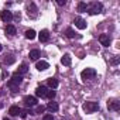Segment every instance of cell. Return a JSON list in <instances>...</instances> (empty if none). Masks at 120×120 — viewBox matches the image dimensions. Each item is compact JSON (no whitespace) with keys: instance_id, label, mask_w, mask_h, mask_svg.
Segmentation results:
<instances>
[{"instance_id":"cell-8","label":"cell","mask_w":120,"mask_h":120,"mask_svg":"<svg viewBox=\"0 0 120 120\" xmlns=\"http://www.w3.org/2000/svg\"><path fill=\"white\" fill-rule=\"evenodd\" d=\"M107 107L110 109V110H114V112H117V110H120V102L119 100H110V102H107Z\"/></svg>"},{"instance_id":"cell-20","label":"cell","mask_w":120,"mask_h":120,"mask_svg":"<svg viewBox=\"0 0 120 120\" xmlns=\"http://www.w3.org/2000/svg\"><path fill=\"white\" fill-rule=\"evenodd\" d=\"M86 10H88V4L85 2H79L78 3V11L79 13H85Z\"/></svg>"},{"instance_id":"cell-13","label":"cell","mask_w":120,"mask_h":120,"mask_svg":"<svg viewBox=\"0 0 120 120\" xmlns=\"http://www.w3.org/2000/svg\"><path fill=\"white\" fill-rule=\"evenodd\" d=\"M48 67H49V65H48L47 61H37V64H35V68H37L38 71H45Z\"/></svg>"},{"instance_id":"cell-10","label":"cell","mask_w":120,"mask_h":120,"mask_svg":"<svg viewBox=\"0 0 120 120\" xmlns=\"http://www.w3.org/2000/svg\"><path fill=\"white\" fill-rule=\"evenodd\" d=\"M38 38L41 42H47L49 40V31L48 30H41V33L38 34Z\"/></svg>"},{"instance_id":"cell-6","label":"cell","mask_w":120,"mask_h":120,"mask_svg":"<svg viewBox=\"0 0 120 120\" xmlns=\"http://www.w3.org/2000/svg\"><path fill=\"white\" fill-rule=\"evenodd\" d=\"M23 102H24V105L27 107H31V106H35L37 105V98H34V96H24Z\"/></svg>"},{"instance_id":"cell-9","label":"cell","mask_w":120,"mask_h":120,"mask_svg":"<svg viewBox=\"0 0 120 120\" xmlns=\"http://www.w3.org/2000/svg\"><path fill=\"white\" fill-rule=\"evenodd\" d=\"M74 23H75V26H76L79 30H85V28H86V21H85L83 19H81V17H76V19L74 20Z\"/></svg>"},{"instance_id":"cell-24","label":"cell","mask_w":120,"mask_h":120,"mask_svg":"<svg viewBox=\"0 0 120 120\" xmlns=\"http://www.w3.org/2000/svg\"><path fill=\"white\" fill-rule=\"evenodd\" d=\"M55 95H56V92H55L54 89H49V90L47 92V96H45V98H48V99H51V100H52V99L55 98Z\"/></svg>"},{"instance_id":"cell-15","label":"cell","mask_w":120,"mask_h":120,"mask_svg":"<svg viewBox=\"0 0 120 120\" xmlns=\"http://www.w3.org/2000/svg\"><path fill=\"white\" fill-rule=\"evenodd\" d=\"M71 62H72V61H71V55H69V54H65V55L61 58V64L65 65V67H69Z\"/></svg>"},{"instance_id":"cell-7","label":"cell","mask_w":120,"mask_h":120,"mask_svg":"<svg viewBox=\"0 0 120 120\" xmlns=\"http://www.w3.org/2000/svg\"><path fill=\"white\" fill-rule=\"evenodd\" d=\"M99 41H100V44L103 47H109L110 45V37L107 34H100L99 35Z\"/></svg>"},{"instance_id":"cell-12","label":"cell","mask_w":120,"mask_h":120,"mask_svg":"<svg viewBox=\"0 0 120 120\" xmlns=\"http://www.w3.org/2000/svg\"><path fill=\"white\" fill-rule=\"evenodd\" d=\"M47 92H48V89H47L45 86H38V88L35 89V95H37L38 98H45V96H47Z\"/></svg>"},{"instance_id":"cell-19","label":"cell","mask_w":120,"mask_h":120,"mask_svg":"<svg viewBox=\"0 0 120 120\" xmlns=\"http://www.w3.org/2000/svg\"><path fill=\"white\" fill-rule=\"evenodd\" d=\"M27 72H28V67H27L26 64H21V65L19 67V71H17L16 74H19V75H21V76H23V75H24V74H27Z\"/></svg>"},{"instance_id":"cell-11","label":"cell","mask_w":120,"mask_h":120,"mask_svg":"<svg viewBox=\"0 0 120 120\" xmlns=\"http://www.w3.org/2000/svg\"><path fill=\"white\" fill-rule=\"evenodd\" d=\"M4 33H6L9 37H14V35H16V33H17V30H16V27H14L13 24H9V26L4 28Z\"/></svg>"},{"instance_id":"cell-21","label":"cell","mask_w":120,"mask_h":120,"mask_svg":"<svg viewBox=\"0 0 120 120\" xmlns=\"http://www.w3.org/2000/svg\"><path fill=\"white\" fill-rule=\"evenodd\" d=\"M35 37H37V33L34 30H27L26 31V38L27 40H34Z\"/></svg>"},{"instance_id":"cell-18","label":"cell","mask_w":120,"mask_h":120,"mask_svg":"<svg viewBox=\"0 0 120 120\" xmlns=\"http://www.w3.org/2000/svg\"><path fill=\"white\" fill-rule=\"evenodd\" d=\"M28 56H30V59H33V61H37V59L40 58V51L38 49H31Z\"/></svg>"},{"instance_id":"cell-17","label":"cell","mask_w":120,"mask_h":120,"mask_svg":"<svg viewBox=\"0 0 120 120\" xmlns=\"http://www.w3.org/2000/svg\"><path fill=\"white\" fill-rule=\"evenodd\" d=\"M14 61H16V56H14L13 54H9V55H6V58H4V61H3V62H4L6 65H11Z\"/></svg>"},{"instance_id":"cell-25","label":"cell","mask_w":120,"mask_h":120,"mask_svg":"<svg viewBox=\"0 0 120 120\" xmlns=\"http://www.w3.org/2000/svg\"><path fill=\"white\" fill-rule=\"evenodd\" d=\"M44 110H45V107H44V106H38V107H37V110L34 112V114H37V113H42Z\"/></svg>"},{"instance_id":"cell-1","label":"cell","mask_w":120,"mask_h":120,"mask_svg":"<svg viewBox=\"0 0 120 120\" xmlns=\"http://www.w3.org/2000/svg\"><path fill=\"white\" fill-rule=\"evenodd\" d=\"M103 11V4L100 2H93L90 6H88V13L95 16V14H100Z\"/></svg>"},{"instance_id":"cell-16","label":"cell","mask_w":120,"mask_h":120,"mask_svg":"<svg viewBox=\"0 0 120 120\" xmlns=\"http://www.w3.org/2000/svg\"><path fill=\"white\" fill-rule=\"evenodd\" d=\"M20 112H21V109H20L19 106H10V109H9L10 116H19Z\"/></svg>"},{"instance_id":"cell-30","label":"cell","mask_w":120,"mask_h":120,"mask_svg":"<svg viewBox=\"0 0 120 120\" xmlns=\"http://www.w3.org/2000/svg\"><path fill=\"white\" fill-rule=\"evenodd\" d=\"M3 120H10V119H9V117H4V119H3Z\"/></svg>"},{"instance_id":"cell-4","label":"cell","mask_w":120,"mask_h":120,"mask_svg":"<svg viewBox=\"0 0 120 120\" xmlns=\"http://www.w3.org/2000/svg\"><path fill=\"white\" fill-rule=\"evenodd\" d=\"M27 14L30 19H37L38 17V7L35 3H30L27 6Z\"/></svg>"},{"instance_id":"cell-23","label":"cell","mask_w":120,"mask_h":120,"mask_svg":"<svg viewBox=\"0 0 120 120\" xmlns=\"http://www.w3.org/2000/svg\"><path fill=\"white\" fill-rule=\"evenodd\" d=\"M65 34H67V37H68V38H75V37H76V33H75L71 27L65 30Z\"/></svg>"},{"instance_id":"cell-5","label":"cell","mask_w":120,"mask_h":120,"mask_svg":"<svg viewBox=\"0 0 120 120\" xmlns=\"http://www.w3.org/2000/svg\"><path fill=\"white\" fill-rule=\"evenodd\" d=\"M0 19H2L4 23H10L13 20V13L9 11V10H3L2 13H0Z\"/></svg>"},{"instance_id":"cell-27","label":"cell","mask_w":120,"mask_h":120,"mask_svg":"<svg viewBox=\"0 0 120 120\" xmlns=\"http://www.w3.org/2000/svg\"><path fill=\"white\" fill-rule=\"evenodd\" d=\"M56 4H58V6H65L67 2H65V0H56Z\"/></svg>"},{"instance_id":"cell-2","label":"cell","mask_w":120,"mask_h":120,"mask_svg":"<svg viewBox=\"0 0 120 120\" xmlns=\"http://www.w3.org/2000/svg\"><path fill=\"white\" fill-rule=\"evenodd\" d=\"M82 109L86 113H93V112H98L99 110V103L98 102H85L82 105Z\"/></svg>"},{"instance_id":"cell-14","label":"cell","mask_w":120,"mask_h":120,"mask_svg":"<svg viewBox=\"0 0 120 120\" xmlns=\"http://www.w3.org/2000/svg\"><path fill=\"white\" fill-rule=\"evenodd\" d=\"M47 109H48L49 112H58L59 106H58V103H56V102L51 100V102H48V105H47Z\"/></svg>"},{"instance_id":"cell-29","label":"cell","mask_w":120,"mask_h":120,"mask_svg":"<svg viewBox=\"0 0 120 120\" xmlns=\"http://www.w3.org/2000/svg\"><path fill=\"white\" fill-rule=\"evenodd\" d=\"M2 49H3V47H2V44H0V52H2Z\"/></svg>"},{"instance_id":"cell-26","label":"cell","mask_w":120,"mask_h":120,"mask_svg":"<svg viewBox=\"0 0 120 120\" xmlns=\"http://www.w3.org/2000/svg\"><path fill=\"white\" fill-rule=\"evenodd\" d=\"M42 120H55V119H54L52 114H45V116L42 117Z\"/></svg>"},{"instance_id":"cell-22","label":"cell","mask_w":120,"mask_h":120,"mask_svg":"<svg viewBox=\"0 0 120 120\" xmlns=\"http://www.w3.org/2000/svg\"><path fill=\"white\" fill-rule=\"evenodd\" d=\"M48 86H49L51 89L58 88V81H56L55 78H49V79H48Z\"/></svg>"},{"instance_id":"cell-3","label":"cell","mask_w":120,"mask_h":120,"mask_svg":"<svg viewBox=\"0 0 120 120\" xmlns=\"http://www.w3.org/2000/svg\"><path fill=\"white\" fill-rule=\"evenodd\" d=\"M96 76V71L93 69V68H86V69H83L82 72H81V78L83 79V81H90V79H93Z\"/></svg>"},{"instance_id":"cell-28","label":"cell","mask_w":120,"mask_h":120,"mask_svg":"<svg viewBox=\"0 0 120 120\" xmlns=\"http://www.w3.org/2000/svg\"><path fill=\"white\" fill-rule=\"evenodd\" d=\"M117 62H119V58H113V59H112V64H113V65H116Z\"/></svg>"}]
</instances>
